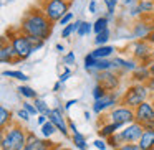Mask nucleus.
I'll list each match as a JSON object with an SVG mask.
<instances>
[{"mask_svg": "<svg viewBox=\"0 0 154 150\" xmlns=\"http://www.w3.org/2000/svg\"><path fill=\"white\" fill-rule=\"evenodd\" d=\"M144 130L146 129H144L143 124L133 122V124H129V125L123 127V129L119 130V134H121V137H123L124 143H137L141 140V137H143Z\"/></svg>", "mask_w": 154, "mask_h": 150, "instance_id": "9d476101", "label": "nucleus"}, {"mask_svg": "<svg viewBox=\"0 0 154 150\" xmlns=\"http://www.w3.org/2000/svg\"><path fill=\"white\" fill-rule=\"evenodd\" d=\"M147 41H149V43L154 46V30L151 31V35H149V38H147Z\"/></svg>", "mask_w": 154, "mask_h": 150, "instance_id": "864d4df0", "label": "nucleus"}, {"mask_svg": "<svg viewBox=\"0 0 154 150\" xmlns=\"http://www.w3.org/2000/svg\"><path fill=\"white\" fill-rule=\"evenodd\" d=\"M68 127H70V132H71V134L80 132V130H78V127H76V124H75L73 120H68Z\"/></svg>", "mask_w": 154, "mask_h": 150, "instance_id": "a18cd8bd", "label": "nucleus"}, {"mask_svg": "<svg viewBox=\"0 0 154 150\" xmlns=\"http://www.w3.org/2000/svg\"><path fill=\"white\" fill-rule=\"evenodd\" d=\"M85 150H86V149H85Z\"/></svg>", "mask_w": 154, "mask_h": 150, "instance_id": "69168bd1", "label": "nucleus"}, {"mask_svg": "<svg viewBox=\"0 0 154 150\" xmlns=\"http://www.w3.org/2000/svg\"><path fill=\"white\" fill-rule=\"evenodd\" d=\"M123 4H124V5H129V7H133V5H134V0H123Z\"/></svg>", "mask_w": 154, "mask_h": 150, "instance_id": "6e6d98bb", "label": "nucleus"}, {"mask_svg": "<svg viewBox=\"0 0 154 150\" xmlns=\"http://www.w3.org/2000/svg\"><path fill=\"white\" fill-rule=\"evenodd\" d=\"M108 122H114L119 124V125L126 127L129 124L136 122V117H134V109H129L126 106H116L114 109H111L109 116H108Z\"/></svg>", "mask_w": 154, "mask_h": 150, "instance_id": "0eeeda50", "label": "nucleus"}, {"mask_svg": "<svg viewBox=\"0 0 154 150\" xmlns=\"http://www.w3.org/2000/svg\"><path fill=\"white\" fill-rule=\"evenodd\" d=\"M151 96H152V94L149 93L146 84H134L133 83L131 86H128V89L124 91L123 94H121L119 104L129 107V109H136V107L141 106L143 102L149 101Z\"/></svg>", "mask_w": 154, "mask_h": 150, "instance_id": "7ed1b4c3", "label": "nucleus"}, {"mask_svg": "<svg viewBox=\"0 0 154 150\" xmlns=\"http://www.w3.org/2000/svg\"><path fill=\"white\" fill-rule=\"evenodd\" d=\"M55 145H57V143H55V142H48V145H45V147H40V149H38V150H51V149H53Z\"/></svg>", "mask_w": 154, "mask_h": 150, "instance_id": "8fccbe9b", "label": "nucleus"}, {"mask_svg": "<svg viewBox=\"0 0 154 150\" xmlns=\"http://www.w3.org/2000/svg\"><path fill=\"white\" fill-rule=\"evenodd\" d=\"M7 2H12V0H7Z\"/></svg>", "mask_w": 154, "mask_h": 150, "instance_id": "680f3d73", "label": "nucleus"}, {"mask_svg": "<svg viewBox=\"0 0 154 150\" xmlns=\"http://www.w3.org/2000/svg\"><path fill=\"white\" fill-rule=\"evenodd\" d=\"M17 116H18V117H20V119H22V120H25V122H28V120H30V117H32V116H30V114H28V112H27V110H25V109H23V107H22V109H18V112H17Z\"/></svg>", "mask_w": 154, "mask_h": 150, "instance_id": "a19ab883", "label": "nucleus"}, {"mask_svg": "<svg viewBox=\"0 0 154 150\" xmlns=\"http://www.w3.org/2000/svg\"><path fill=\"white\" fill-rule=\"evenodd\" d=\"M85 119H86V120H90V119H91V114L88 112V110H86V112H85Z\"/></svg>", "mask_w": 154, "mask_h": 150, "instance_id": "bf43d9fd", "label": "nucleus"}, {"mask_svg": "<svg viewBox=\"0 0 154 150\" xmlns=\"http://www.w3.org/2000/svg\"><path fill=\"white\" fill-rule=\"evenodd\" d=\"M108 25H109V20H108L104 15H101V17H98L96 22L93 23V31L98 35V33H101V31H104L106 28H109Z\"/></svg>", "mask_w": 154, "mask_h": 150, "instance_id": "4be33fe9", "label": "nucleus"}, {"mask_svg": "<svg viewBox=\"0 0 154 150\" xmlns=\"http://www.w3.org/2000/svg\"><path fill=\"white\" fill-rule=\"evenodd\" d=\"M152 30H154V25H149L144 20H137L134 22L133 28H131V38H134V40H147Z\"/></svg>", "mask_w": 154, "mask_h": 150, "instance_id": "ddd939ff", "label": "nucleus"}, {"mask_svg": "<svg viewBox=\"0 0 154 150\" xmlns=\"http://www.w3.org/2000/svg\"><path fill=\"white\" fill-rule=\"evenodd\" d=\"M8 41L14 46V51L17 54V63L18 61H25L32 56L33 53V45L30 43V40L27 38V35H23L20 30L17 33H10L8 35Z\"/></svg>", "mask_w": 154, "mask_h": 150, "instance_id": "20e7f679", "label": "nucleus"}, {"mask_svg": "<svg viewBox=\"0 0 154 150\" xmlns=\"http://www.w3.org/2000/svg\"><path fill=\"white\" fill-rule=\"evenodd\" d=\"M55 48H57V51H60V53H61V51H65V46H63V45H61V43H58V45H57V46H55Z\"/></svg>", "mask_w": 154, "mask_h": 150, "instance_id": "4d7b16f0", "label": "nucleus"}, {"mask_svg": "<svg viewBox=\"0 0 154 150\" xmlns=\"http://www.w3.org/2000/svg\"><path fill=\"white\" fill-rule=\"evenodd\" d=\"M75 104H78V101H76V99H70V101H66V104H65V110L71 109V107H73Z\"/></svg>", "mask_w": 154, "mask_h": 150, "instance_id": "49530a36", "label": "nucleus"}, {"mask_svg": "<svg viewBox=\"0 0 154 150\" xmlns=\"http://www.w3.org/2000/svg\"><path fill=\"white\" fill-rule=\"evenodd\" d=\"M38 137L35 135L33 132H30V130H28V134H27V142H33V140H37Z\"/></svg>", "mask_w": 154, "mask_h": 150, "instance_id": "09e8293b", "label": "nucleus"}, {"mask_svg": "<svg viewBox=\"0 0 154 150\" xmlns=\"http://www.w3.org/2000/svg\"><path fill=\"white\" fill-rule=\"evenodd\" d=\"M121 96H118L116 93H108L104 97H101L100 101H94L93 102V112L96 116H101L104 110L108 109H114L116 106H119Z\"/></svg>", "mask_w": 154, "mask_h": 150, "instance_id": "9b49d317", "label": "nucleus"}, {"mask_svg": "<svg viewBox=\"0 0 154 150\" xmlns=\"http://www.w3.org/2000/svg\"><path fill=\"white\" fill-rule=\"evenodd\" d=\"M70 76H71V69L66 66V68H65V71L60 74V78H58V81H60L61 84H65V83L68 81V78H70Z\"/></svg>", "mask_w": 154, "mask_h": 150, "instance_id": "4c0bfd02", "label": "nucleus"}, {"mask_svg": "<svg viewBox=\"0 0 154 150\" xmlns=\"http://www.w3.org/2000/svg\"><path fill=\"white\" fill-rule=\"evenodd\" d=\"M2 76L5 78H14V79H18V81H28L30 78L23 73V71H18V69H8V71H4Z\"/></svg>", "mask_w": 154, "mask_h": 150, "instance_id": "393cba45", "label": "nucleus"}, {"mask_svg": "<svg viewBox=\"0 0 154 150\" xmlns=\"http://www.w3.org/2000/svg\"><path fill=\"white\" fill-rule=\"evenodd\" d=\"M93 145L96 147L98 150H106V149H108V142H106L104 139H100V137H98V139L93 142Z\"/></svg>", "mask_w": 154, "mask_h": 150, "instance_id": "e433bc0d", "label": "nucleus"}, {"mask_svg": "<svg viewBox=\"0 0 154 150\" xmlns=\"http://www.w3.org/2000/svg\"><path fill=\"white\" fill-rule=\"evenodd\" d=\"M71 142H73V145L76 147L78 150H85L86 149V143H88V139H86L85 134L76 132V134H71Z\"/></svg>", "mask_w": 154, "mask_h": 150, "instance_id": "6ab92c4d", "label": "nucleus"}, {"mask_svg": "<svg viewBox=\"0 0 154 150\" xmlns=\"http://www.w3.org/2000/svg\"><path fill=\"white\" fill-rule=\"evenodd\" d=\"M37 122L40 124V125H43V124L48 122V117H47V116H38V117H37Z\"/></svg>", "mask_w": 154, "mask_h": 150, "instance_id": "de8ad7c7", "label": "nucleus"}, {"mask_svg": "<svg viewBox=\"0 0 154 150\" xmlns=\"http://www.w3.org/2000/svg\"><path fill=\"white\" fill-rule=\"evenodd\" d=\"M73 33H75L73 23H70V25H66V27H63V28H61V38H70Z\"/></svg>", "mask_w": 154, "mask_h": 150, "instance_id": "f704fd0d", "label": "nucleus"}, {"mask_svg": "<svg viewBox=\"0 0 154 150\" xmlns=\"http://www.w3.org/2000/svg\"><path fill=\"white\" fill-rule=\"evenodd\" d=\"M60 87H61V83H60V81H57V83H55V86H53V91H55V93H58V91H60Z\"/></svg>", "mask_w": 154, "mask_h": 150, "instance_id": "603ef678", "label": "nucleus"}, {"mask_svg": "<svg viewBox=\"0 0 154 150\" xmlns=\"http://www.w3.org/2000/svg\"><path fill=\"white\" fill-rule=\"evenodd\" d=\"M146 86H147V89H149V93L152 94V97H154V78H152V76H151V79L146 83Z\"/></svg>", "mask_w": 154, "mask_h": 150, "instance_id": "37998d69", "label": "nucleus"}, {"mask_svg": "<svg viewBox=\"0 0 154 150\" xmlns=\"http://www.w3.org/2000/svg\"><path fill=\"white\" fill-rule=\"evenodd\" d=\"M118 150H141L137 143H124L123 147H119Z\"/></svg>", "mask_w": 154, "mask_h": 150, "instance_id": "79ce46f5", "label": "nucleus"}, {"mask_svg": "<svg viewBox=\"0 0 154 150\" xmlns=\"http://www.w3.org/2000/svg\"><path fill=\"white\" fill-rule=\"evenodd\" d=\"M121 129H123V125H119V124H114V122H104L103 125L100 127V130H98V135H100V139L108 140L111 135H114V134L119 132Z\"/></svg>", "mask_w": 154, "mask_h": 150, "instance_id": "dca6fc26", "label": "nucleus"}, {"mask_svg": "<svg viewBox=\"0 0 154 150\" xmlns=\"http://www.w3.org/2000/svg\"><path fill=\"white\" fill-rule=\"evenodd\" d=\"M106 94H108V93L100 86V84H94V87H93V99H94V101H100L101 97H104Z\"/></svg>", "mask_w": 154, "mask_h": 150, "instance_id": "473e14b6", "label": "nucleus"}, {"mask_svg": "<svg viewBox=\"0 0 154 150\" xmlns=\"http://www.w3.org/2000/svg\"><path fill=\"white\" fill-rule=\"evenodd\" d=\"M27 129L12 122L8 127L2 129V140H0L2 150H23L27 145Z\"/></svg>", "mask_w": 154, "mask_h": 150, "instance_id": "f03ea898", "label": "nucleus"}, {"mask_svg": "<svg viewBox=\"0 0 154 150\" xmlns=\"http://www.w3.org/2000/svg\"><path fill=\"white\" fill-rule=\"evenodd\" d=\"M71 20H73V13H71V12H68V13L65 15V17L61 18V20L58 22V23H60V25H63V27H66V25L73 23V22H71Z\"/></svg>", "mask_w": 154, "mask_h": 150, "instance_id": "58836bf2", "label": "nucleus"}, {"mask_svg": "<svg viewBox=\"0 0 154 150\" xmlns=\"http://www.w3.org/2000/svg\"><path fill=\"white\" fill-rule=\"evenodd\" d=\"M109 38H111V30L106 28L104 31H101V33H98L96 37H94V45H96V46H104V45H108Z\"/></svg>", "mask_w": 154, "mask_h": 150, "instance_id": "b1692460", "label": "nucleus"}, {"mask_svg": "<svg viewBox=\"0 0 154 150\" xmlns=\"http://www.w3.org/2000/svg\"><path fill=\"white\" fill-rule=\"evenodd\" d=\"M33 104H35V107H37V110H38V114L40 116H47V117H50V114H51V109L48 107V104L45 102L42 97H37V99H33Z\"/></svg>", "mask_w": 154, "mask_h": 150, "instance_id": "aec40b11", "label": "nucleus"}, {"mask_svg": "<svg viewBox=\"0 0 154 150\" xmlns=\"http://www.w3.org/2000/svg\"><path fill=\"white\" fill-rule=\"evenodd\" d=\"M48 120L55 124V127L58 129V132L61 134L63 137L70 135V127H68V120L65 119V106L58 104L55 109H51V114L48 117Z\"/></svg>", "mask_w": 154, "mask_h": 150, "instance_id": "1a4fd4ad", "label": "nucleus"}, {"mask_svg": "<svg viewBox=\"0 0 154 150\" xmlns=\"http://www.w3.org/2000/svg\"><path fill=\"white\" fill-rule=\"evenodd\" d=\"M106 142H108V147H111V149H114V150H118L119 147L124 145V140H123V137H121L119 132L114 134V135H111Z\"/></svg>", "mask_w": 154, "mask_h": 150, "instance_id": "bb28decb", "label": "nucleus"}, {"mask_svg": "<svg viewBox=\"0 0 154 150\" xmlns=\"http://www.w3.org/2000/svg\"><path fill=\"white\" fill-rule=\"evenodd\" d=\"M91 31H93V23H91V22H83V25H81V28L80 30H78V37H86V35H90Z\"/></svg>", "mask_w": 154, "mask_h": 150, "instance_id": "7c9ffc66", "label": "nucleus"}, {"mask_svg": "<svg viewBox=\"0 0 154 150\" xmlns=\"http://www.w3.org/2000/svg\"><path fill=\"white\" fill-rule=\"evenodd\" d=\"M57 132H58V129L55 127V124L51 122V120H48L47 124H43V125H42V135H43L45 139H50V137L55 135Z\"/></svg>", "mask_w": 154, "mask_h": 150, "instance_id": "a878e982", "label": "nucleus"}, {"mask_svg": "<svg viewBox=\"0 0 154 150\" xmlns=\"http://www.w3.org/2000/svg\"><path fill=\"white\" fill-rule=\"evenodd\" d=\"M149 79H151L149 64H139V66L131 73V81H133L134 84H146Z\"/></svg>", "mask_w": 154, "mask_h": 150, "instance_id": "2eb2a0df", "label": "nucleus"}, {"mask_svg": "<svg viewBox=\"0 0 154 150\" xmlns=\"http://www.w3.org/2000/svg\"><path fill=\"white\" fill-rule=\"evenodd\" d=\"M96 2H94V0H91L90 4H88V12H90V13H96Z\"/></svg>", "mask_w": 154, "mask_h": 150, "instance_id": "c03bdc74", "label": "nucleus"}, {"mask_svg": "<svg viewBox=\"0 0 154 150\" xmlns=\"http://www.w3.org/2000/svg\"><path fill=\"white\" fill-rule=\"evenodd\" d=\"M114 46H109V45H104V46H96L93 51H91V54H93L96 60H109V56L114 53Z\"/></svg>", "mask_w": 154, "mask_h": 150, "instance_id": "a211bd4d", "label": "nucleus"}, {"mask_svg": "<svg viewBox=\"0 0 154 150\" xmlns=\"http://www.w3.org/2000/svg\"><path fill=\"white\" fill-rule=\"evenodd\" d=\"M152 60H154V46H152Z\"/></svg>", "mask_w": 154, "mask_h": 150, "instance_id": "052dcab7", "label": "nucleus"}, {"mask_svg": "<svg viewBox=\"0 0 154 150\" xmlns=\"http://www.w3.org/2000/svg\"><path fill=\"white\" fill-rule=\"evenodd\" d=\"M0 61L4 64L17 63V54L14 51V46L10 45V41H7V38H2V48H0Z\"/></svg>", "mask_w": 154, "mask_h": 150, "instance_id": "4468645a", "label": "nucleus"}, {"mask_svg": "<svg viewBox=\"0 0 154 150\" xmlns=\"http://www.w3.org/2000/svg\"><path fill=\"white\" fill-rule=\"evenodd\" d=\"M131 54L141 64H149L152 61V45L147 40H134L131 45Z\"/></svg>", "mask_w": 154, "mask_h": 150, "instance_id": "423d86ee", "label": "nucleus"}, {"mask_svg": "<svg viewBox=\"0 0 154 150\" xmlns=\"http://www.w3.org/2000/svg\"><path fill=\"white\" fill-rule=\"evenodd\" d=\"M22 107H23L25 110H27L28 114H30L32 117H35V116H40V114H38V110H37V107H35V104L33 102H28V101H25V102H22Z\"/></svg>", "mask_w": 154, "mask_h": 150, "instance_id": "2f4dec72", "label": "nucleus"}, {"mask_svg": "<svg viewBox=\"0 0 154 150\" xmlns=\"http://www.w3.org/2000/svg\"><path fill=\"white\" fill-rule=\"evenodd\" d=\"M94 2H98V0H94Z\"/></svg>", "mask_w": 154, "mask_h": 150, "instance_id": "e2e57ef3", "label": "nucleus"}, {"mask_svg": "<svg viewBox=\"0 0 154 150\" xmlns=\"http://www.w3.org/2000/svg\"><path fill=\"white\" fill-rule=\"evenodd\" d=\"M113 68H114L113 66V60H98L94 69H96L98 73H103V71H111Z\"/></svg>", "mask_w": 154, "mask_h": 150, "instance_id": "cd10ccee", "label": "nucleus"}, {"mask_svg": "<svg viewBox=\"0 0 154 150\" xmlns=\"http://www.w3.org/2000/svg\"><path fill=\"white\" fill-rule=\"evenodd\" d=\"M152 102H154V99H152Z\"/></svg>", "mask_w": 154, "mask_h": 150, "instance_id": "0e129e2a", "label": "nucleus"}, {"mask_svg": "<svg viewBox=\"0 0 154 150\" xmlns=\"http://www.w3.org/2000/svg\"><path fill=\"white\" fill-rule=\"evenodd\" d=\"M129 15H131V17H134V18H136V17H139V15H143V12H141L139 5H137V4H134L133 7L129 8Z\"/></svg>", "mask_w": 154, "mask_h": 150, "instance_id": "ea45409f", "label": "nucleus"}, {"mask_svg": "<svg viewBox=\"0 0 154 150\" xmlns=\"http://www.w3.org/2000/svg\"><path fill=\"white\" fill-rule=\"evenodd\" d=\"M104 5L108 8V13L109 15H114V10H116V5H118V0H103Z\"/></svg>", "mask_w": 154, "mask_h": 150, "instance_id": "c9c22d12", "label": "nucleus"}, {"mask_svg": "<svg viewBox=\"0 0 154 150\" xmlns=\"http://www.w3.org/2000/svg\"><path fill=\"white\" fill-rule=\"evenodd\" d=\"M51 150H68V149H65V147H61V145H58V143H57V145H55Z\"/></svg>", "mask_w": 154, "mask_h": 150, "instance_id": "13d9d810", "label": "nucleus"}, {"mask_svg": "<svg viewBox=\"0 0 154 150\" xmlns=\"http://www.w3.org/2000/svg\"><path fill=\"white\" fill-rule=\"evenodd\" d=\"M51 28H53V23L47 18L42 8H30L22 17L18 30L27 37H37L45 41L51 35Z\"/></svg>", "mask_w": 154, "mask_h": 150, "instance_id": "f257e3e1", "label": "nucleus"}, {"mask_svg": "<svg viewBox=\"0 0 154 150\" xmlns=\"http://www.w3.org/2000/svg\"><path fill=\"white\" fill-rule=\"evenodd\" d=\"M137 5L143 13H151L154 10V0H141V2H137Z\"/></svg>", "mask_w": 154, "mask_h": 150, "instance_id": "c756f323", "label": "nucleus"}, {"mask_svg": "<svg viewBox=\"0 0 154 150\" xmlns=\"http://www.w3.org/2000/svg\"><path fill=\"white\" fill-rule=\"evenodd\" d=\"M96 63H98V60L91 54V51H90V53L85 56V69H86V71H93L94 68H96Z\"/></svg>", "mask_w": 154, "mask_h": 150, "instance_id": "c85d7f7f", "label": "nucleus"}, {"mask_svg": "<svg viewBox=\"0 0 154 150\" xmlns=\"http://www.w3.org/2000/svg\"><path fill=\"white\" fill-rule=\"evenodd\" d=\"M144 129H146V130H154V120H151V122L144 124Z\"/></svg>", "mask_w": 154, "mask_h": 150, "instance_id": "3c124183", "label": "nucleus"}, {"mask_svg": "<svg viewBox=\"0 0 154 150\" xmlns=\"http://www.w3.org/2000/svg\"><path fill=\"white\" fill-rule=\"evenodd\" d=\"M10 124H12V112L5 106H2L0 107V125H2V129H5Z\"/></svg>", "mask_w": 154, "mask_h": 150, "instance_id": "5701e85b", "label": "nucleus"}, {"mask_svg": "<svg viewBox=\"0 0 154 150\" xmlns=\"http://www.w3.org/2000/svg\"><path fill=\"white\" fill-rule=\"evenodd\" d=\"M75 60H76V58H75V53H73V51H70V53H66L63 56V64L70 68V66H73V64H75Z\"/></svg>", "mask_w": 154, "mask_h": 150, "instance_id": "72a5a7b5", "label": "nucleus"}, {"mask_svg": "<svg viewBox=\"0 0 154 150\" xmlns=\"http://www.w3.org/2000/svg\"><path fill=\"white\" fill-rule=\"evenodd\" d=\"M134 117H136V122L143 124V125L154 120V102L152 101H146L141 106H137L134 109Z\"/></svg>", "mask_w": 154, "mask_h": 150, "instance_id": "f8f14e48", "label": "nucleus"}, {"mask_svg": "<svg viewBox=\"0 0 154 150\" xmlns=\"http://www.w3.org/2000/svg\"><path fill=\"white\" fill-rule=\"evenodd\" d=\"M42 10L51 23H57L70 12V2L68 0H45L42 2Z\"/></svg>", "mask_w": 154, "mask_h": 150, "instance_id": "39448f33", "label": "nucleus"}, {"mask_svg": "<svg viewBox=\"0 0 154 150\" xmlns=\"http://www.w3.org/2000/svg\"><path fill=\"white\" fill-rule=\"evenodd\" d=\"M137 145L141 150H154V130H144Z\"/></svg>", "mask_w": 154, "mask_h": 150, "instance_id": "f3484780", "label": "nucleus"}, {"mask_svg": "<svg viewBox=\"0 0 154 150\" xmlns=\"http://www.w3.org/2000/svg\"><path fill=\"white\" fill-rule=\"evenodd\" d=\"M149 71H151V76L154 78V60H152V61H151V63H149Z\"/></svg>", "mask_w": 154, "mask_h": 150, "instance_id": "5fc2aeb1", "label": "nucleus"}, {"mask_svg": "<svg viewBox=\"0 0 154 150\" xmlns=\"http://www.w3.org/2000/svg\"><path fill=\"white\" fill-rule=\"evenodd\" d=\"M18 94H20L22 97H25V99H37L38 97V93L33 89V87L30 86H25V84H22V86H18Z\"/></svg>", "mask_w": 154, "mask_h": 150, "instance_id": "412c9836", "label": "nucleus"}, {"mask_svg": "<svg viewBox=\"0 0 154 150\" xmlns=\"http://www.w3.org/2000/svg\"><path fill=\"white\" fill-rule=\"evenodd\" d=\"M96 79V84H100L106 93H116L118 87H119V83H121V78L116 71H103V73H98L94 76Z\"/></svg>", "mask_w": 154, "mask_h": 150, "instance_id": "6e6552de", "label": "nucleus"}]
</instances>
